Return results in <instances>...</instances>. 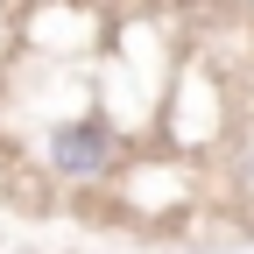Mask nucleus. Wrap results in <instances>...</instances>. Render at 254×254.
I'll return each mask as SVG.
<instances>
[{
	"instance_id": "nucleus-1",
	"label": "nucleus",
	"mask_w": 254,
	"mask_h": 254,
	"mask_svg": "<svg viewBox=\"0 0 254 254\" xmlns=\"http://www.w3.org/2000/svg\"><path fill=\"white\" fill-rule=\"evenodd\" d=\"M113 163H120V134H113L99 113L50 127V170H57L64 184H92V177H106Z\"/></svg>"
}]
</instances>
